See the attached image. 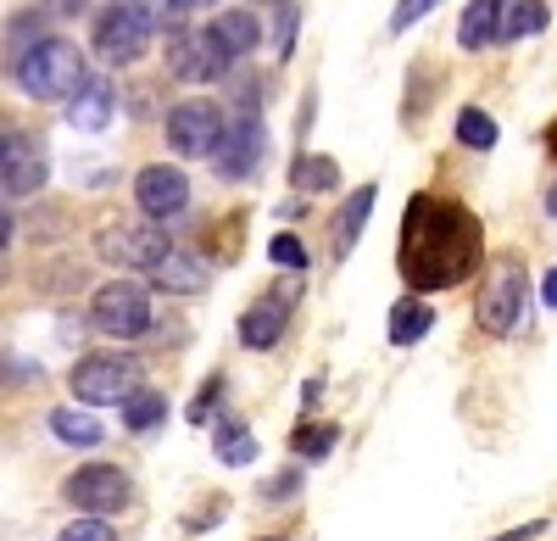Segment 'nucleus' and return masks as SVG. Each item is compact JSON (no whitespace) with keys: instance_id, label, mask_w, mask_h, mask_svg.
Listing matches in <instances>:
<instances>
[{"instance_id":"4be33fe9","label":"nucleus","mask_w":557,"mask_h":541,"mask_svg":"<svg viewBox=\"0 0 557 541\" xmlns=\"http://www.w3.org/2000/svg\"><path fill=\"white\" fill-rule=\"evenodd\" d=\"M212 453H218L228 469H246V464L257 458V441H251V430H246L240 419H218V430H212Z\"/></svg>"},{"instance_id":"423d86ee","label":"nucleus","mask_w":557,"mask_h":541,"mask_svg":"<svg viewBox=\"0 0 557 541\" xmlns=\"http://www.w3.org/2000/svg\"><path fill=\"white\" fill-rule=\"evenodd\" d=\"M67 391L84 402V408H112V402H128L139 391V364L117 352H96V357H78Z\"/></svg>"},{"instance_id":"a19ab883","label":"nucleus","mask_w":557,"mask_h":541,"mask_svg":"<svg viewBox=\"0 0 557 541\" xmlns=\"http://www.w3.org/2000/svg\"><path fill=\"white\" fill-rule=\"evenodd\" d=\"M178 7H212V0H178Z\"/></svg>"},{"instance_id":"6ab92c4d","label":"nucleus","mask_w":557,"mask_h":541,"mask_svg":"<svg viewBox=\"0 0 557 541\" xmlns=\"http://www.w3.org/2000/svg\"><path fill=\"white\" fill-rule=\"evenodd\" d=\"M212 34H218L235 57H251L257 45H262V17H257L251 7H228V12L212 17Z\"/></svg>"},{"instance_id":"7ed1b4c3","label":"nucleus","mask_w":557,"mask_h":541,"mask_svg":"<svg viewBox=\"0 0 557 541\" xmlns=\"http://www.w3.org/2000/svg\"><path fill=\"white\" fill-rule=\"evenodd\" d=\"M474 324L496 341L519 335L530 324V274H524V262L513 251H502L491 262V274L480 285V302H474Z\"/></svg>"},{"instance_id":"0eeeda50","label":"nucleus","mask_w":557,"mask_h":541,"mask_svg":"<svg viewBox=\"0 0 557 541\" xmlns=\"http://www.w3.org/2000/svg\"><path fill=\"white\" fill-rule=\"evenodd\" d=\"M228 67H235V51L212 34V23L207 28H178L173 45H168V73L184 78V84H218V78H228Z\"/></svg>"},{"instance_id":"c9c22d12","label":"nucleus","mask_w":557,"mask_h":541,"mask_svg":"<svg viewBox=\"0 0 557 541\" xmlns=\"http://www.w3.org/2000/svg\"><path fill=\"white\" fill-rule=\"evenodd\" d=\"M296 480H301L296 469H290V475H278V480L268 485V497H273V503H278V497H290V491H296Z\"/></svg>"},{"instance_id":"393cba45","label":"nucleus","mask_w":557,"mask_h":541,"mask_svg":"<svg viewBox=\"0 0 557 541\" xmlns=\"http://www.w3.org/2000/svg\"><path fill=\"white\" fill-rule=\"evenodd\" d=\"M496 118L491 112H480V107H462L457 112V146H469V151H491L496 146Z\"/></svg>"},{"instance_id":"473e14b6","label":"nucleus","mask_w":557,"mask_h":541,"mask_svg":"<svg viewBox=\"0 0 557 541\" xmlns=\"http://www.w3.org/2000/svg\"><path fill=\"white\" fill-rule=\"evenodd\" d=\"M218 385H223L218 374H212V380L201 385V396H196V408H190V419H196V425H207V408H212V402H218Z\"/></svg>"},{"instance_id":"f257e3e1","label":"nucleus","mask_w":557,"mask_h":541,"mask_svg":"<svg viewBox=\"0 0 557 541\" xmlns=\"http://www.w3.org/2000/svg\"><path fill=\"white\" fill-rule=\"evenodd\" d=\"M480 257H485V230L480 218L435 190H418L401 212V246H396V268L412 296H430V291H451L462 280L480 274Z\"/></svg>"},{"instance_id":"dca6fc26","label":"nucleus","mask_w":557,"mask_h":541,"mask_svg":"<svg viewBox=\"0 0 557 541\" xmlns=\"http://www.w3.org/2000/svg\"><path fill=\"white\" fill-rule=\"evenodd\" d=\"M502 17H507V0H469L457 17V45L462 51H485V45L502 39Z\"/></svg>"},{"instance_id":"9b49d317","label":"nucleus","mask_w":557,"mask_h":541,"mask_svg":"<svg viewBox=\"0 0 557 541\" xmlns=\"http://www.w3.org/2000/svg\"><path fill=\"white\" fill-rule=\"evenodd\" d=\"M223 128L228 123H223L218 101H178L168 112V146L178 157H212L223 146Z\"/></svg>"},{"instance_id":"f704fd0d","label":"nucleus","mask_w":557,"mask_h":541,"mask_svg":"<svg viewBox=\"0 0 557 541\" xmlns=\"http://www.w3.org/2000/svg\"><path fill=\"white\" fill-rule=\"evenodd\" d=\"M541 530H546V519H530V525H519V530H502L496 541H535Z\"/></svg>"},{"instance_id":"ea45409f","label":"nucleus","mask_w":557,"mask_h":541,"mask_svg":"<svg viewBox=\"0 0 557 541\" xmlns=\"http://www.w3.org/2000/svg\"><path fill=\"white\" fill-rule=\"evenodd\" d=\"M546 212L557 218V179H552V185H546Z\"/></svg>"},{"instance_id":"c756f323","label":"nucleus","mask_w":557,"mask_h":541,"mask_svg":"<svg viewBox=\"0 0 557 541\" xmlns=\"http://www.w3.org/2000/svg\"><path fill=\"white\" fill-rule=\"evenodd\" d=\"M57 541H117V530H112V519H89V514H78L73 525L57 530Z\"/></svg>"},{"instance_id":"2eb2a0df","label":"nucleus","mask_w":557,"mask_h":541,"mask_svg":"<svg viewBox=\"0 0 557 541\" xmlns=\"http://www.w3.org/2000/svg\"><path fill=\"white\" fill-rule=\"evenodd\" d=\"M112 112H117V89H112V78H96V73H89V84L67 101V123H73L78 134L107 128V123H112Z\"/></svg>"},{"instance_id":"39448f33","label":"nucleus","mask_w":557,"mask_h":541,"mask_svg":"<svg viewBox=\"0 0 557 541\" xmlns=\"http://www.w3.org/2000/svg\"><path fill=\"white\" fill-rule=\"evenodd\" d=\"M89 324L112 341H139L151 330V291L139 280H107L89 296Z\"/></svg>"},{"instance_id":"aec40b11","label":"nucleus","mask_w":557,"mask_h":541,"mask_svg":"<svg viewBox=\"0 0 557 541\" xmlns=\"http://www.w3.org/2000/svg\"><path fill=\"white\" fill-rule=\"evenodd\" d=\"M151 280H157V291H168V296H196V291H207V262L173 246V257L157 268Z\"/></svg>"},{"instance_id":"20e7f679","label":"nucleus","mask_w":557,"mask_h":541,"mask_svg":"<svg viewBox=\"0 0 557 541\" xmlns=\"http://www.w3.org/2000/svg\"><path fill=\"white\" fill-rule=\"evenodd\" d=\"M96 251H101L112 268H139V274H157V268L173 257V241H168V223L123 218V223H107V230L96 235Z\"/></svg>"},{"instance_id":"6e6552de","label":"nucleus","mask_w":557,"mask_h":541,"mask_svg":"<svg viewBox=\"0 0 557 541\" xmlns=\"http://www.w3.org/2000/svg\"><path fill=\"white\" fill-rule=\"evenodd\" d=\"M62 497L89 519H112L128 508V475L117 464H84L62 480Z\"/></svg>"},{"instance_id":"f3484780","label":"nucleus","mask_w":557,"mask_h":541,"mask_svg":"<svg viewBox=\"0 0 557 541\" xmlns=\"http://www.w3.org/2000/svg\"><path fill=\"white\" fill-rule=\"evenodd\" d=\"M430 330H435V307H430L424 296H401V302L391 307V319H385L391 346H418Z\"/></svg>"},{"instance_id":"58836bf2","label":"nucleus","mask_w":557,"mask_h":541,"mask_svg":"<svg viewBox=\"0 0 557 541\" xmlns=\"http://www.w3.org/2000/svg\"><path fill=\"white\" fill-rule=\"evenodd\" d=\"M546 151H552V157H557V118H552V123H546Z\"/></svg>"},{"instance_id":"4468645a","label":"nucleus","mask_w":557,"mask_h":541,"mask_svg":"<svg viewBox=\"0 0 557 541\" xmlns=\"http://www.w3.org/2000/svg\"><path fill=\"white\" fill-rule=\"evenodd\" d=\"M285 324H290V302H285V296H262L257 307H246V312H240V346L268 352V346H278Z\"/></svg>"},{"instance_id":"b1692460","label":"nucleus","mask_w":557,"mask_h":541,"mask_svg":"<svg viewBox=\"0 0 557 541\" xmlns=\"http://www.w3.org/2000/svg\"><path fill=\"white\" fill-rule=\"evenodd\" d=\"M162 419H168V396H162V391H151V385H139V391L123 402V425H128L134 435H151Z\"/></svg>"},{"instance_id":"7c9ffc66","label":"nucleus","mask_w":557,"mask_h":541,"mask_svg":"<svg viewBox=\"0 0 557 541\" xmlns=\"http://www.w3.org/2000/svg\"><path fill=\"white\" fill-rule=\"evenodd\" d=\"M435 7H441V0H396V12H391V34H407L412 23H424Z\"/></svg>"},{"instance_id":"2f4dec72","label":"nucleus","mask_w":557,"mask_h":541,"mask_svg":"<svg viewBox=\"0 0 557 541\" xmlns=\"http://www.w3.org/2000/svg\"><path fill=\"white\" fill-rule=\"evenodd\" d=\"M278 12V57H290V45H296V23H301V12L290 7V0H285V7H273Z\"/></svg>"},{"instance_id":"c85d7f7f","label":"nucleus","mask_w":557,"mask_h":541,"mask_svg":"<svg viewBox=\"0 0 557 541\" xmlns=\"http://www.w3.org/2000/svg\"><path fill=\"white\" fill-rule=\"evenodd\" d=\"M268 257H273L278 268H290V274H307V262H312L296 235H273V241H268Z\"/></svg>"},{"instance_id":"cd10ccee","label":"nucleus","mask_w":557,"mask_h":541,"mask_svg":"<svg viewBox=\"0 0 557 541\" xmlns=\"http://www.w3.org/2000/svg\"><path fill=\"white\" fill-rule=\"evenodd\" d=\"M117 7H123V12H134V17L146 23L151 34H157V28H173V23H178V12H173L178 0H117ZM173 34H178V28H173Z\"/></svg>"},{"instance_id":"bb28decb","label":"nucleus","mask_w":557,"mask_h":541,"mask_svg":"<svg viewBox=\"0 0 557 541\" xmlns=\"http://www.w3.org/2000/svg\"><path fill=\"white\" fill-rule=\"evenodd\" d=\"M335 425H296V435H290V453L296 458H330V446H335Z\"/></svg>"},{"instance_id":"72a5a7b5","label":"nucleus","mask_w":557,"mask_h":541,"mask_svg":"<svg viewBox=\"0 0 557 541\" xmlns=\"http://www.w3.org/2000/svg\"><path fill=\"white\" fill-rule=\"evenodd\" d=\"M51 17H78V12H89V0H39Z\"/></svg>"},{"instance_id":"1a4fd4ad","label":"nucleus","mask_w":557,"mask_h":541,"mask_svg":"<svg viewBox=\"0 0 557 541\" xmlns=\"http://www.w3.org/2000/svg\"><path fill=\"white\" fill-rule=\"evenodd\" d=\"M45 179H51L45 140L23 128H0V196H39Z\"/></svg>"},{"instance_id":"79ce46f5","label":"nucleus","mask_w":557,"mask_h":541,"mask_svg":"<svg viewBox=\"0 0 557 541\" xmlns=\"http://www.w3.org/2000/svg\"><path fill=\"white\" fill-rule=\"evenodd\" d=\"M268 541H285V536H268Z\"/></svg>"},{"instance_id":"a211bd4d","label":"nucleus","mask_w":557,"mask_h":541,"mask_svg":"<svg viewBox=\"0 0 557 541\" xmlns=\"http://www.w3.org/2000/svg\"><path fill=\"white\" fill-rule=\"evenodd\" d=\"M374 196H380V185H357V190H351V201L341 207V218H335V257H341V262L357 251L362 223H368V212H374Z\"/></svg>"},{"instance_id":"ddd939ff","label":"nucleus","mask_w":557,"mask_h":541,"mask_svg":"<svg viewBox=\"0 0 557 541\" xmlns=\"http://www.w3.org/2000/svg\"><path fill=\"white\" fill-rule=\"evenodd\" d=\"M262 146H268V134H262V123L246 112V118H235V123L223 128V146L212 151V168H218L223 179H246V173L262 168Z\"/></svg>"},{"instance_id":"9d476101","label":"nucleus","mask_w":557,"mask_h":541,"mask_svg":"<svg viewBox=\"0 0 557 541\" xmlns=\"http://www.w3.org/2000/svg\"><path fill=\"white\" fill-rule=\"evenodd\" d=\"M134 207H139V218H151V223L178 218L184 207H190V179H184V168L146 162V168L134 173Z\"/></svg>"},{"instance_id":"4c0bfd02","label":"nucleus","mask_w":557,"mask_h":541,"mask_svg":"<svg viewBox=\"0 0 557 541\" xmlns=\"http://www.w3.org/2000/svg\"><path fill=\"white\" fill-rule=\"evenodd\" d=\"M541 302H546V307H557V268L546 274V285H541Z\"/></svg>"},{"instance_id":"412c9836","label":"nucleus","mask_w":557,"mask_h":541,"mask_svg":"<svg viewBox=\"0 0 557 541\" xmlns=\"http://www.w3.org/2000/svg\"><path fill=\"white\" fill-rule=\"evenodd\" d=\"M546 28H552V7H546V0H507L502 39H535Z\"/></svg>"},{"instance_id":"a878e982","label":"nucleus","mask_w":557,"mask_h":541,"mask_svg":"<svg viewBox=\"0 0 557 541\" xmlns=\"http://www.w3.org/2000/svg\"><path fill=\"white\" fill-rule=\"evenodd\" d=\"M290 185H296V190H335V185H341V168H335L330 157H296Z\"/></svg>"},{"instance_id":"37998d69","label":"nucleus","mask_w":557,"mask_h":541,"mask_svg":"<svg viewBox=\"0 0 557 541\" xmlns=\"http://www.w3.org/2000/svg\"><path fill=\"white\" fill-rule=\"evenodd\" d=\"M273 7H285V0H273Z\"/></svg>"},{"instance_id":"e433bc0d","label":"nucleus","mask_w":557,"mask_h":541,"mask_svg":"<svg viewBox=\"0 0 557 541\" xmlns=\"http://www.w3.org/2000/svg\"><path fill=\"white\" fill-rule=\"evenodd\" d=\"M12 230H17V223H12V212H7V201H0V246H7V241H12Z\"/></svg>"},{"instance_id":"f8f14e48","label":"nucleus","mask_w":557,"mask_h":541,"mask_svg":"<svg viewBox=\"0 0 557 541\" xmlns=\"http://www.w3.org/2000/svg\"><path fill=\"white\" fill-rule=\"evenodd\" d=\"M89 45H96V57H101L107 67H128V62H139V57H146L151 28L139 23L134 12H123L117 0H112L107 12H96V34H89Z\"/></svg>"},{"instance_id":"f03ea898","label":"nucleus","mask_w":557,"mask_h":541,"mask_svg":"<svg viewBox=\"0 0 557 541\" xmlns=\"http://www.w3.org/2000/svg\"><path fill=\"white\" fill-rule=\"evenodd\" d=\"M12 78H17L23 96H34V101H73L78 89L89 84V67L78 57V45H67V39H34V45H23V51L12 57Z\"/></svg>"},{"instance_id":"5701e85b","label":"nucleus","mask_w":557,"mask_h":541,"mask_svg":"<svg viewBox=\"0 0 557 541\" xmlns=\"http://www.w3.org/2000/svg\"><path fill=\"white\" fill-rule=\"evenodd\" d=\"M51 435L67 441V446H101V419L84 414V408H51Z\"/></svg>"}]
</instances>
